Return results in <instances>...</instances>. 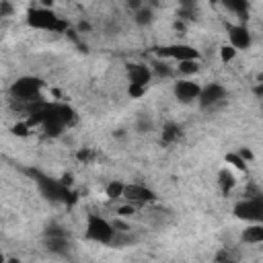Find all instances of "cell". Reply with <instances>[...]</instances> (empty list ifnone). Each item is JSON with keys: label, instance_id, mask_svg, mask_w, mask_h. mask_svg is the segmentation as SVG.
<instances>
[{"label": "cell", "instance_id": "2", "mask_svg": "<svg viewBox=\"0 0 263 263\" xmlns=\"http://www.w3.org/2000/svg\"><path fill=\"white\" fill-rule=\"evenodd\" d=\"M41 88H43V82L39 78H35V76H23L16 82H12L10 95H12V99L16 103H33V101L41 99L39 97Z\"/></svg>", "mask_w": 263, "mask_h": 263}, {"label": "cell", "instance_id": "10", "mask_svg": "<svg viewBox=\"0 0 263 263\" xmlns=\"http://www.w3.org/2000/svg\"><path fill=\"white\" fill-rule=\"evenodd\" d=\"M226 31H228L230 45H234L236 49H247V47H251V33H249L247 27H242V25H228Z\"/></svg>", "mask_w": 263, "mask_h": 263}, {"label": "cell", "instance_id": "22", "mask_svg": "<svg viewBox=\"0 0 263 263\" xmlns=\"http://www.w3.org/2000/svg\"><path fill=\"white\" fill-rule=\"evenodd\" d=\"M220 58H222V62L234 60V58H236V47H234V45H222V47H220Z\"/></svg>", "mask_w": 263, "mask_h": 263}, {"label": "cell", "instance_id": "3", "mask_svg": "<svg viewBox=\"0 0 263 263\" xmlns=\"http://www.w3.org/2000/svg\"><path fill=\"white\" fill-rule=\"evenodd\" d=\"M86 236L95 242L101 245H109L115 238V226L109 224L103 216L99 214H88V222H86Z\"/></svg>", "mask_w": 263, "mask_h": 263}, {"label": "cell", "instance_id": "13", "mask_svg": "<svg viewBox=\"0 0 263 263\" xmlns=\"http://www.w3.org/2000/svg\"><path fill=\"white\" fill-rule=\"evenodd\" d=\"M240 240H242V242H249V245H259V242H263V222H251V224L242 230Z\"/></svg>", "mask_w": 263, "mask_h": 263}, {"label": "cell", "instance_id": "33", "mask_svg": "<svg viewBox=\"0 0 263 263\" xmlns=\"http://www.w3.org/2000/svg\"><path fill=\"white\" fill-rule=\"evenodd\" d=\"M181 2H183V4H191V0H181Z\"/></svg>", "mask_w": 263, "mask_h": 263}, {"label": "cell", "instance_id": "14", "mask_svg": "<svg viewBox=\"0 0 263 263\" xmlns=\"http://www.w3.org/2000/svg\"><path fill=\"white\" fill-rule=\"evenodd\" d=\"M183 138V129L177 125V123H164L162 127V144H175Z\"/></svg>", "mask_w": 263, "mask_h": 263}, {"label": "cell", "instance_id": "32", "mask_svg": "<svg viewBox=\"0 0 263 263\" xmlns=\"http://www.w3.org/2000/svg\"><path fill=\"white\" fill-rule=\"evenodd\" d=\"M255 92H257V95H263V86H257V88H255Z\"/></svg>", "mask_w": 263, "mask_h": 263}, {"label": "cell", "instance_id": "28", "mask_svg": "<svg viewBox=\"0 0 263 263\" xmlns=\"http://www.w3.org/2000/svg\"><path fill=\"white\" fill-rule=\"evenodd\" d=\"M78 158H80V160H88V158H90V152H88V150H80V152H78Z\"/></svg>", "mask_w": 263, "mask_h": 263}, {"label": "cell", "instance_id": "12", "mask_svg": "<svg viewBox=\"0 0 263 263\" xmlns=\"http://www.w3.org/2000/svg\"><path fill=\"white\" fill-rule=\"evenodd\" d=\"M127 76H129V84H140V86H146L152 78V70L144 64H132L127 68Z\"/></svg>", "mask_w": 263, "mask_h": 263}, {"label": "cell", "instance_id": "19", "mask_svg": "<svg viewBox=\"0 0 263 263\" xmlns=\"http://www.w3.org/2000/svg\"><path fill=\"white\" fill-rule=\"evenodd\" d=\"M134 21H136L140 27L148 25V23L152 21V10H150L148 6H140V8L136 10V16H134Z\"/></svg>", "mask_w": 263, "mask_h": 263}, {"label": "cell", "instance_id": "18", "mask_svg": "<svg viewBox=\"0 0 263 263\" xmlns=\"http://www.w3.org/2000/svg\"><path fill=\"white\" fill-rule=\"evenodd\" d=\"M123 191H125V185H123L121 181H111V183L107 185V189H105V193H107L109 199H119V197H123Z\"/></svg>", "mask_w": 263, "mask_h": 263}, {"label": "cell", "instance_id": "16", "mask_svg": "<svg viewBox=\"0 0 263 263\" xmlns=\"http://www.w3.org/2000/svg\"><path fill=\"white\" fill-rule=\"evenodd\" d=\"M234 183H236V179H234V175L230 173V168H222L220 175H218V185H220V189H222L224 195L230 193V189L234 187Z\"/></svg>", "mask_w": 263, "mask_h": 263}, {"label": "cell", "instance_id": "4", "mask_svg": "<svg viewBox=\"0 0 263 263\" xmlns=\"http://www.w3.org/2000/svg\"><path fill=\"white\" fill-rule=\"evenodd\" d=\"M234 216L245 222H263V195L245 197L234 205Z\"/></svg>", "mask_w": 263, "mask_h": 263}, {"label": "cell", "instance_id": "27", "mask_svg": "<svg viewBox=\"0 0 263 263\" xmlns=\"http://www.w3.org/2000/svg\"><path fill=\"white\" fill-rule=\"evenodd\" d=\"M238 154H240L245 160H251V158H253V152H251L249 148H242V150H238Z\"/></svg>", "mask_w": 263, "mask_h": 263}, {"label": "cell", "instance_id": "24", "mask_svg": "<svg viewBox=\"0 0 263 263\" xmlns=\"http://www.w3.org/2000/svg\"><path fill=\"white\" fill-rule=\"evenodd\" d=\"M29 129H31V125L25 121V123H16V125L12 127V134H14V136L25 138V136H29Z\"/></svg>", "mask_w": 263, "mask_h": 263}, {"label": "cell", "instance_id": "29", "mask_svg": "<svg viewBox=\"0 0 263 263\" xmlns=\"http://www.w3.org/2000/svg\"><path fill=\"white\" fill-rule=\"evenodd\" d=\"M60 181H62L64 185H68V187H70V185H72V175H64Z\"/></svg>", "mask_w": 263, "mask_h": 263}, {"label": "cell", "instance_id": "34", "mask_svg": "<svg viewBox=\"0 0 263 263\" xmlns=\"http://www.w3.org/2000/svg\"><path fill=\"white\" fill-rule=\"evenodd\" d=\"M208 2H220V0H208Z\"/></svg>", "mask_w": 263, "mask_h": 263}, {"label": "cell", "instance_id": "17", "mask_svg": "<svg viewBox=\"0 0 263 263\" xmlns=\"http://www.w3.org/2000/svg\"><path fill=\"white\" fill-rule=\"evenodd\" d=\"M177 70H179L181 74H185V76L197 74V72H199V60H183V62H179Z\"/></svg>", "mask_w": 263, "mask_h": 263}, {"label": "cell", "instance_id": "21", "mask_svg": "<svg viewBox=\"0 0 263 263\" xmlns=\"http://www.w3.org/2000/svg\"><path fill=\"white\" fill-rule=\"evenodd\" d=\"M226 162H230V164H232L234 168H238V171H245V168H247V160H245L238 152H236V154H234V152H232V154H226Z\"/></svg>", "mask_w": 263, "mask_h": 263}, {"label": "cell", "instance_id": "31", "mask_svg": "<svg viewBox=\"0 0 263 263\" xmlns=\"http://www.w3.org/2000/svg\"><path fill=\"white\" fill-rule=\"evenodd\" d=\"M41 4H43V8H51L53 0H41Z\"/></svg>", "mask_w": 263, "mask_h": 263}, {"label": "cell", "instance_id": "23", "mask_svg": "<svg viewBox=\"0 0 263 263\" xmlns=\"http://www.w3.org/2000/svg\"><path fill=\"white\" fill-rule=\"evenodd\" d=\"M154 72H156L158 76H171V74H173V70H171L164 62H154Z\"/></svg>", "mask_w": 263, "mask_h": 263}, {"label": "cell", "instance_id": "6", "mask_svg": "<svg viewBox=\"0 0 263 263\" xmlns=\"http://www.w3.org/2000/svg\"><path fill=\"white\" fill-rule=\"evenodd\" d=\"M156 53H158L160 58H171V60H177V62H183V60H199V51H197L195 47L183 45V43L160 47Z\"/></svg>", "mask_w": 263, "mask_h": 263}, {"label": "cell", "instance_id": "11", "mask_svg": "<svg viewBox=\"0 0 263 263\" xmlns=\"http://www.w3.org/2000/svg\"><path fill=\"white\" fill-rule=\"evenodd\" d=\"M123 197L129 203H144V201H152L154 199V193L148 187H144V185H125Z\"/></svg>", "mask_w": 263, "mask_h": 263}, {"label": "cell", "instance_id": "25", "mask_svg": "<svg viewBox=\"0 0 263 263\" xmlns=\"http://www.w3.org/2000/svg\"><path fill=\"white\" fill-rule=\"evenodd\" d=\"M144 88H146V86H140V84H129L127 92H129V97H132V99H136V97H142V95H144Z\"/></svg>", "mask_w": 263, "mask_h": 263}, {"label": "cell", "instance_id": "30", "mask_svg": "<svg viewBox=\"0 0 263 263\" xmlns=\"http://www.w3.org/2000/svg\"><path fill=\"white\" fill-rule=\"evenodd\" d=\"M127 4H129V6H132V8H136V10H138V8H140V6H142V2H140V0H129V2H127Z\"/></svg>", "mask_w": 263, "mask_h": 263}, {"label": "cell", "instance_id": "26", "mask_svg": "<svg viewBox=\"0 0 263 263\" xmlns=\"http://www.w3.org/2000/svg\"><path fill=\"white\" fill-rule=\"evenodd\" d=\"M117 214H119V216H132V214H134V205H121V208L117 210Z\"/></svg>", "mask_w": 263, "mask_h": 263}, {"label": "cell", "instance_id": "9", "mask_svg": "<svg viewBox=\"0 0 263 263\" xmlns=\"http://www.w3.org/2000/svg\"><path fill=\"white\" fill-rule=\"evenodd\" d=\"M175 97L183 103H191L195 99H199V92H201V86L193 80H179L175 82Z\"/></svg>", "mask_w": 263, "mask_h": 263}, {"label": "cell", "instance_id": "5", "mask_svg": "<svg viewBox=\"0 0 263 263\" xmlns=\"http://www.w3.org/2000/svg\"><path fill=\"white\" fill-rule=\"evenodd\" d=\"M35 177L39 179V187L43 191L45 197L53 199V201H66L70 197V191H68V185H64L62 181H53V179H47V177H41L35 173Z\"/></svg>", "mask_w": 263, "mask_h": 263}, {"label": "cell", "instance_id": "15", "mask_svg": "<svg viewBox=\"0 0 263 263\" xmlns=\"http://www.w3.org/2000/svg\"><path fill=\"white\" fill-rule=\"evenodd\" d=\"M222 4H224V8L226 10H230V12H234V14H238V16H247V12H249V2L247 0H220Z\"/></svg>", "mask_w": 263, "mask_h": 263}, {"label": "cell", "instance_id": "20", "mask_svg": "<svg viewBox=\"0 0 263 263\" xmlns=\"http://www.w3.org/2000/svg\"><path fill=\"white\" fill-rule=\"evenodd\" d=\"M60 115H62L66 125H72L76 121V111L72 107H68V105H60Z\"/></svg>", "mask_w": 263, "mask_h": 263}, {"label": "cell", "instance_id": "1", "mask_svg": "<svg viewBox=\"0 0 263 263\" xmlns=\"http://www.w3.org/2000/svg\"><path fill=\"white\" fill-rule=\"evenodd\" d=\"M27 23L33 29H43V31H55L62 33L68 29V23L62 21L51 8H33L27 14Z\"/></svg>", "mask_w": 263, "mask_h": 263}, {"label": "cell", "instance_id": "8", "mask_svg": "<svg viewBox=\"0 0 263 263\" xmlns=\"http://www.w3.org/2000/svg\"><path fill=\"white\" fill-rule=\"evenodd\" d=\"M224 97H226V90H224V86L222 84H218V82H212V84H208V86H203L201 88V92H199V105L203 107V109H210V107H214V105H218V103H222L224 101Z\"/></svg>", "mask_w": 263, "mask_h": 263}, {"label": "cell", "instance_id": "7", "mask_svg": "<svg viewBox=\"0 0 263 263\" xmlns=\"http://www.w3.org/2000/svg\"><path fill=\"white\" fill-rule=\"evenodd\" d=\"M45 245H47V249H49L51 253H60V255L66 253L68 247H70L66 232H64L60 226H55V224L45 230Z\"/></svg>", "mask_w": 263, "mask_h": 263}]
</instances>
